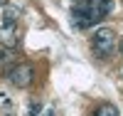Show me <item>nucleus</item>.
I'll list each match as a JSON object with an SVG mask.
<instances>
[{
    "label": "nucleus",
    "mask_w": 123,
    "mask_h": 116,
    "mask_svg": "<svg viewBox=\"0 0 123 116\" xmlns=\"http://www.w3.org/2000/svg\"><path fill=\"white\" fill-rule=\"evenodd\" d=\"M111 10H113V0H76L71 7V25L76 30H86L101 22Z\"/></svg>",
    "instance_id": "1"
},
{
    "label": "nucleus",
    "mask_w": 123,
    "mask_h": 116,
    "mask_svg": "<svg viewBox=\"0 0 123 116\" xmlns=\"http://www.w3.org/2000/svg\"><path fill=\"white\" fill-rule=\"evenodd\" d=\"M91 49L96 57H108L116 49V32L111 27H98L91 37Z\"/></svg>",
    "instance_id": "2"
},
{
    "label": "nucleus",
    "mask_w": 123,
    "mask_h": 116,
    "mask_svg": "<svg viewBox=\"0 0 123 116\" xmlns=\"http://www.w3.org/2000/svg\"><path fill=\"white\" fill-rule=\"evenodd\" d=\"M32 79H35V69H32V64H27V62L15 64L12 69L7 72V82L12 84V87H17V89L30 87V84H32Z\"/></svg>",
    "instance_id": "3"
},
{
    "label": "nucleus",
    "mask_w": 123,
    "mask_h": 116,
    "mask_svg": "<svg viewBox=\"0 0 123 116\" xmlns=\"http://www.w3.org/2000/svg\"><path fill=\"white\" fill-rule=\"evenodd\" d=\"M17 42H20L17 25L3 22V25H0V45H5V47H17Z\"/></svg>",
    "instance_id": "4"
},
{
    "label": "nucleus",
    "mask_w": 123,
    "mask_h": 116,
    "mask_svg": "<svg viewBox=\"0 0 123 116\" xmlns=\"http://www.w3.org/2000/svg\"><path fill=\"white\" fill-rule=\"evenodd\" d=\"M94 116H118V109L113 106V104H101Z\"/></svg>",
    "instance_id": "5"
},
{
    "label": "nucleus",
    "mask_w": 123,
    "mask_h": 116,
    "mask_svg": "<svg viewBox=\"0 0 123 116\" xmlns=\"http://www.w3.org/2000/svg\"><path fill=\"white\" fill-rule=\"evenodd\" d=\"M17 17H20V10H17V7H7V10H5V22L17 25Z\"/></svg>",
    "instance_id": "6"
},
{
    "label": "nucleus",
    "mask_w": 123,
    "mask_h": 116,
    "mask_svg": "<svg viewBox=\"0 0 123 116\" xmlns=\"http://www.w3.org/2000/svg\"><path fill=\"white\" fill-rule=\"evenodd\" d=\"M118 49H121V55H123V40H121V45H118Z\"/></svg>",
    "instance_id": "7"
},
{
    "label": "nucleus",
    "mask_w": 123,
    "mask_h": 116,
    "mask_svg": "<svg viewBox=\"0 0 123 116\" xmlns=\"http://www.w3.org/2000/svg\"><path fill=\"white\" fill-rule=\"evenodd\" d=\"M3 5H7V0H0V7H3Z\"/></svg>",
    "instance_id": "8"
},
{
    "label": "nucleus",
    "mask_w": 123,
    "mask_h": 116,
    "mask_svg": "<svg viewBox=\"0 0 123 116\" xmlns=\"http://www.w3.org/2000/svg\"><path fill=\"white\" fill-rule=\"evenodd\" d=\"M3 57H5V55H3V52H0V62H3Z\"/></svg>",
    "instance_id": "9"
}]
</instances>
